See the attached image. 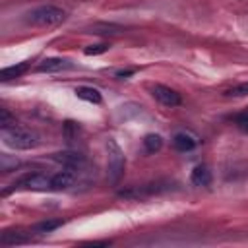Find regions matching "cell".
Masks as SVG:
<instances>
[{"instance_id":"16","label":"cell","mask_w":248,"mask_h":248,"mask_svg":"<svg viewBox=\"0 0 248 248\" xmlns=\"http://www.w3.org/2000/svg\"><path fill=\"white\" fill-rule=\"evenodd\" d=\"M225 95H227V97H246V95H248V81L238 83V85H234V87L227 89V91H225Z\"/></svg>"},{"instance_id":"11","label":"cell","mask_w":248,"mask_h":248,"mask_svg":"<svg viewBox=\"0 0 248 248\" xmlns=\"http://www.w3.org/2000/svg\"><path fill=\"white\" fill-rule=\"evenodd\" d=\"M76 95H78V99H83V101H87V103H101V93L95 89V87H89V85H79V87H76V91H74Z\"/></svg>"},{"instance_id":"1","label":"cell","mask_w":248,"mask_h":248,"mask_svg":"<svg viewBox=\"0 0 248 248\" xmlns=\"http://www.w3.org/2000/svg\"><path fill=\"white\" fill-rule=\"evenodd\" d=\"M64 19H66V12L52 4L39 6L27 14V21L39 27H54V25H60Z\"/></svg>"},{"instance_id":"14","label":"cell","mask_w":248,"mask_h":248,"mask_svg":"<svg viewBox=\"0 0 248 248\" xmlns=\"http://www.w3.org/2000/svg\"><path fill=\"white\" fill-rule=\"evenodd\" d=\"M161 147H163V140L159 134H147L143 138V149L147 153H157Z\"/></svg>"},{"instance_id":"3","label":"cell","mask_w":248,"mask_h":248,"mask_svg":"<svg viewBox=\"0 0 248 248\" xmlns=\"http://www.w3.org/2000/svg\"><path fill=\"white\" fill-rule=\"evenodd\" d=\"M107 172H108V180L110 182H118L122 172H124V153L120 149V145L114 140H108L107 143Z\"/></svg>"},{"instance_id":"13","label":"cell","mask_w":248,"mask_h":248,"mask_svg":"<svg viewBox=\"0 0 248 248\" xmlns=\"http://www.w3.org/2000/svg\"><path fill=\"white\" fill-rule=\"evenodd\" d=\"M25 70H27V64L25 62H21L17 66H8V68H4L0 72V79L2 81H8V79H14V78H19L21 74H25Z\"/></svg>"},{"instance_id":"17","label":"cell","mask_w":248,"mask_h":248,"mask_svg":"<svg viewBox=\"0 0 248 248\" xmlns=\"http://www.w3.org/2000/svg\"><path fill=\"white\" fill-rule=\"evenodd\" d=\"M12 126H16V118L10 114L8 108H0V128L4 130V128H12Z\"/></svg>"},{"instance_id":"8","label":"cell","mask_w":248,"mask_h":248,"mask_svg":"<svg viewBox=\"0 0 248 248\" xmlns=\"http://www.w3.org/2000/svg\"><path fill=\"white\" fill-rule=\"evenodd\" d=\"M196 143H198L196 138L190 136V134H186V132H176V134L172 136V145H174L176 151H182V153L192 151V149L196 147Z\"/></svg>"},{"instance_id":"4","label":"cell","mask_w":248,"mask_h":248,"mask_svg":"<svg viewBox=\"0 0 248 248\" xmlns=\"http://www.w3.org/2000/svg\"><path fill=\"white\" fill-rule=\"evenodd\" d=\"M14 188H25V190H50V176L43 174V172H31V174H25L21 176Z\"/></svg>"},{"instance_id":"12","label":"cell","mask_w":248,"mask_h":248,"mask_svg":"<svg viewBox=\"0 0 248 248\" xmlns=\"http://www.w3.org/2000/svg\"><path fill=\"white\" fill-rule=\"evenodd\" d=\"M0 242H2V244H6V246L21 244V242H27V234H23L21 231H6V232H2Z\"/></svg>"},{"instance_id":"10","label":"cell","mask_w":248,"mask_h":248,"mask_svg":"<svg viewBox=\"0 0 248 248\" xmlns=\"http://www.w3.org/2000/svg\"><path fill=\"white\" fill-rule=\"evenodd\" d=\"M64 68H68V62L62 60V58H45V60L37 66L39 72H46V74L60 72V70H64Z\"/></svg>"},{"instance_id":"21","label":"cell","mask_w":248,"mask_h":248,"mask_svg":"<svg viewBox=\"0 0 248 248\" xmlns=\"http://www.w3.org/2000/svg\"><path fill=\"white\" fill-rule=\"evenodd\" d=\"M132 74H134V70H118V72H116L118 78H128V76H132Z\"/></svg>"},{"instance_id":"2","label":"cell","mask_w":248,"mask_h":248,"mask_svg":"<svg viewBox=\"0 0 248 248\" xmlns=\"http://www.w3.org/2000/svg\"><path fill=\"white\" fill-rule=\"evenodd\" d=\"M2 140L8 147L14 149H31L39 143V136L33 130L21 128V126H12V128H4L2 130Z\"/></svg>"},{"instance_id":"18","label":"cell","mask_w":248,"mask_h":248,"mask_svg":"<svg viewBox=\"0 0 248 248\" xmlns=\"http://www.w3.org/2000/svg\"><path fill=\"white\" fill-rule=\"evenodd\" d=\"M234 124H236V128H238L240 132L248 134V110L236 114V116H234Z\"/></svg>"},{"instance_id":"7","label":"cell","mask_w":248,"mask_h":248,"mask_svg":"<svg viewBox=\"0 0 248 248\" xmlns=\"http://www.w3.org/2000/svg\"><path fill=\"white\" fill-rule=\"evenodd\" d=\"M74 182H76V174L72 172V169L60 170L50 176V190H68L70 186H74Z\"/></svg>"},{"instance_id":"19","label":"cell","mask_w":248,"mask_h":248,"mask_svg":"<svg viewBox=\"0 0 248 248\" xmlns=\"http://www.w3.org/2000/svg\"><path fill=\"white\" fill-rule=\"evenodd\" d=\"M95 29V33H120L122 31V27L120 25H112V23H101V25H95L93 27Z\"/></svg>"},{"instance_id":"5","label":"cell","mask_w":248,"mask_h":248,"mask_svg":"<svg viewBox=\"0 0 248 248\" xmlns=\"http://www.w3.org/2000/svg\"><path fill=\"white\" fill-rule=\"evenodd\" d=\"M151 95H153L161 105H165V107H178V105L182 103L180 95H178L174 89H170V87H167V85H161V83H157V85L151 87Z\"/></svg>"},{"instance_id":"6","label":"cell","mask_w":248,"mask_h":248,"mask_svg":"<svg viewBox=\"0 0 248 248\" xmlns=\"http://www.w3.org/2000/svg\"><path fill=\"white\" fill-rule=\"evenodd\" d=\"M52 159L56 163L64 165L66 169H72V170H76V169L85 165V157L81 153H78V151H60V153H54Z\"/></svg>"},{"instance_id":"20","label":"cell","mask_w":248,"mask_h":248,"mask_svg":"<svg viewBox=\"0 0 248 248\" xmlns=\"http://www.w3.org/2000/svg\"><path fill=\"white\" fill-rule=\"evenodd\" d=\"M108 50V45L107 43H101V45H91V46H87L85 48V54L87 56H95V54H103V52H107Z\"/></svg>"},{"instance_id":"9","label":"cell","mask_w":248,"mask_h":248,"mask_svg":"<svg viewBox=\"0 0 248 248\" xmlns=\"http://www.w3.org/2000/svg\"><path fill=\"white\" fill-rule=\"evenodd\" d=\"M190 180L194 186H200V188H207L211 184V170L205 167V165H198L194 167L192 174H190Z\"/></svg>"},{"instance_id":"15","label":"cell","mask_w":248,"mask_h":248,"mask_svg":"<svg viewBox=\"0 0 248 248\" xmlns=\"http://www.w3.org/2000/svg\"><path fill=\"white\" fill-rule=\"evenodd\" d=\"M60 225H62L60 219H48V221H41V223H37V225L33 227V231H35V232H50V231L58 229Z\"/></svg>"}]
</instances>
